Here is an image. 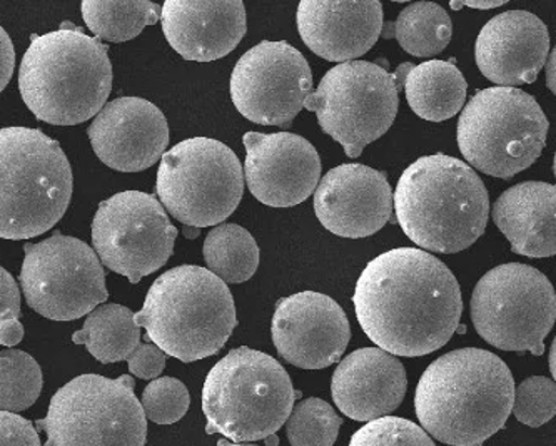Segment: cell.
<instances>
[{
  "label": "cell",
  "instance_id": "cell-1",
  "mask_svg": "<svg viewBox=\"0 0 556 446\" xmlns=\"http://www.w3.org/2000/svg\"><path fill=\"white\" fill-rule=\"evenodd\" d=\"M353 303L366 336L383 352L406 358L443 348L463 315L456 276L418 247H396L369 262Z\"/></svg>",
  "mask_w": 556,
  "mask_h": 446
},
{
  "label": "cell",
  "instance_id": "cell-2",
  "mask_svg": "<svg viewBox=\"0 0 556 446\" xmlns=\"http://www.w3.org/2000/svg\"><path fill=\"white\" fill-rule=\"evenodd\" d=\"M514 395V374L495 353L455 349L434 359L419 378L416 417L444 445L483 446L505 429Z\"/></svg>",
  "mask_w": 556,
  "mask_h": 446
},
{
  "label": "cell",
  "instance_id": "cell-3",
  "mask_svg": "<svg viewBox=\"0 0 556 446\" xmlns=\"http://www.w3.org/2000/svg\"><path fill=\"white\" fill-rule=\"evenodd\" d=\"M18 91L43 123L77 126L101 113L113 91L108 46L73 23L30 36L18 67Z\"/></svg>",
  "mask_w": 556,
  "mask_h": 446
},
{
  "label": "cell",
  "instance_id": "cell-4",
  "mask_svg": "<svg viewBox=\"0 0 556 446\" xmlns=\"http://www.w3.org/2000/svg\"><path fill=\"white\" fill-rule=\"evenodd\" d=\"M394 215L406 237L428 253L473 246L488 225L490 197L465 161L446 154L419 157L397 179Z\"/></svg>",
  "mask_w": 556,
  "mask_h": 446
},
{
  "label": "cell",
  "instance_id": "cell-5",
  "mask_svg": "<svg viewBox=\"0 0 556 446\" xmlns=\"http://www.w3.org/2000/svg\"><path fill=\"white\" fill-rule=\"evenodd\" d=\"M135 321L144 328L149 342L182 364L216 355L238 327L228 284L195 265L161 275L149 288Z\"/></svg>",
  "mask_w": 556,
  "mask_h": 446
},
{
  "label": "cell",
  "instance_id": "cell-6",
  "mask_svg": "<svg viewBox=\"0 0 556 446\" xmlns=\"http://www.w3.org/2000/svg\"><path fill=\"white\" fill-rule=\"evenodd\" d=\"M73 167L55 139L30 127L0 129V238L51 231L70 207Z\"/></svg>",
  "mask_w": 556,
  "mask_h": 446
},
{
  "label": "cell",
  "instance_id": "cell-7",
  "mask_svg": "<svg viewBox=\"0 0 556 446\" xmlns=\"http://www.w3.org/2000/svg\"><path fill=\"white\" fill-rule=\"evenodd\" d=\"M294 399L293 381L273 356L248 346L232 349L204 381L206 433L232 443L266 439L286 423Z\"/></svg>",
  "mask_w": 556,
  "mask_h": 446
},
{
  "label": "cell",
  "instance_id": "cell-8",
  "mask_svg": "<svg viewBox=\"0 0 556 446\" xmlns=\"http://www.w3.org/2000/svg\"><path fill=\"white\" fill-rule=\"evenodd\" d=\"M548 119L533 95L518 88H488L463 107L459 151L471 169L509 179L542 156Z\"/></svg>",
  "mask_w": 556,
  "mask_h": 446
},
{
  "label": "cell",
  "instance_id": "cell-9",
  "mask_svg": "<svg viewBox=\"0 0 556 446\" xmlns=\"http://www.w3.org/2000/svg\"><path fill=\"white\" fill-rule=\"evenodd\" d=\"M36 430L48 433L43 446H146L148 439V420L129 374L74 378L52 396Z\"/></svg>",
  "mask_w": 556,
  "mask_h": 446
},
{
  "label": "cell",
  "instance_id": "cell-10",
  "mask_svg": "<svg viewBox=\"0 0 556 446\" xmlns=\"http://www.w3.org/2000/svg\"><path fill=\"white\" fill-rule=\"evenodd\" d=\"M155 193L161 206L189 228H210L228 219L244 194V175L225 142L192 138L161 157Z\"/></svg>",
  "mask_w": 556,
  "mask_h": 446
},
{
  "label": "cell",
  "instance_id": "cell-11",
  "mask_svg": "<svg viewBox=\"0 0 556 446\" xmlns=\"http://www.w3.org/2000/svg\"><path fill=\"white\" fill-rule=\"evenodd\" d=\"M556 318L555 288L533 266H496L478 281L471 321L488 345L542 356Z\"/></svg>",
  "mask_w": 556,
  "mask_h": 446
},
{
  "label": "cell",
  "instance_id": "cell-12",
  "mask_svg": "<svg viewBox=\"0 0 556 446\" xmlns=\"http://www.w3.org/2000/svg\"><path fill=\"white\" fill-rule=\"evenodd\" d=\"M397 94L393 74L375 62L351 61L326 73L304 101V110L315 113L323 131L354 160L390 131L400 105Z\"/></svg>",
  "mask_w": 556,
  "mask_h": 446
},
{
  "label": "cell",
  "instance_id": "cell-13",
  "mask_svg": "<svg viewBox=\"0 0 556 446\" xmlns=\"http://www.w3.org/2000/svg\"><path fill=\"white\" fill-rule=\"evenodd\" d=\"M22 294L27 305L52 321H74L108 302L104 266L84 241L55 231L40 243L24 244Z\"/></svg>",
  "mask_w": 556,
  "mask_h": 446
},
{
  "label": "cell",
  "instance_id": "cell-14",
  "mask_svg": "<svg viewBox=\"0 0 556 446\" xmlns=\"http://www.w3.org/2000/svg\"><path fill=\"white\" fill-rule=\"evenodd\" d=\"M176 238L177 228L157 197L141 191H124L102 201L92 221L99 262L132 284L169 262Z\"/></svg>",
  "mask_w": 556,
  "mask_h": 446
},
{
  "label": "cell",
  "instance_id": "cell-15",
  "mask_svg": "<svg viewBox=\"0 0 556 446\" xmlns=\"http://www.w3.org/2000/svg\"><path fill=\"white\" fill-rule=\"evenodd\" d=\"M231 99L236 110L261 126H285L304 110L313 74L304 55L285 40H263L236 62Z\"/></svg>",
  "mask_w": 556,
  "mask_h": 446
},
{
  "label": "cell",
  "instance_id": "cell-16",
  "mask_svg": "<svg viewBox=\"0 0 556 446\" xmlns=\"http://www.w3.org/2000/svg\"><path fill=\"white\" fill-rule=\"evenodd\" d=\"M271 334L279 356L289 365L323 370L346 352L351 327L346 313L328 294L301 291L279 300Z\"/></svg>",
  "mask_w": 556,
  "mask_h": 446
},
{
  "label": "cell",
  "instance_id": "cell-17",
  "mask_svg": "<svg viewBox=\"0 0 556 446\" xmlns=\"http://www.w3.org/2000/svg\"><path fill=\"white\" fill-rule=\"evenodd\" d=\"M244 145V179L260 203L293 207L315 193L321 179V160L307 139L293 132H248Z\"/></svg>",
  "mask_w": 556,
  "mask_h": 446
},
{
  "label": "cell",
  "instance_id": "cell-18",
  "mask_svg": "<svg viewBox=\"0 0 556 446\" xmlns=\"http://www.w3.org/2000/svg\"><path fill=\"white\" fill-rule=\"evenodd\" d=\"M315 213L323 228L337 237H372L393 216V189L384 173L363 164H341L319 179Z\"/></svg>",
  "mask_w": 556,
  "mask_h": 446
},
{
  "label": "cell",
  "instance_id": "cell-19",
  "mask_svg": "<svg viewBox=\"0 0 556 446\" xmlns=\"http://www.w3.org/2000/svg\"><path fill=\"white\" fill-rule=\"evenodd\" d=\"M87 136L105 166L114 171L141 173L163 157L169 145V124L152 102L119 98L102 107Z\"/></svg>",
  "mask_w": 556,
  "mask_h": 446
},
{
  "label": "cell",
  "instance_id": "cell-20",
  "mask_svg": "<svg viewBox=\"0 0 556 446\" xmlns=\"http://www.w3.org/2000/svg\"><path fill=\"white\" fill-rule=\"evenodd\" d=\"M548 54V27L528 11L496 15L480 30L475 46L481 74L498 88L535 82Z\"/></svg>",
  "mask_w": 556,
  "mask_h": 446
},
{
  "label": "cell",
  "instance_id": "cell-21",
  "mask_svg": "<svg viewBox=\"0 0 556 446\" xmlns=\"http://www.w3.org/2000/svg\"><path fill=\"white\" fill-rule=\"evenodd\" d=\"M160 21L170 48L194 62L226 58L248 30L241 0H166Z\"/></svg>",
  "mask_w": 556,
  "mask_h": 446
},
{
  "label": "cell",
  "instance_id": "cell-22",
  "mask_svg": "<svg viewBox=\"0 0 556 446\" xmlns=\"http://www.w3.org/2000/svg\"><path fill=\"white\" fill-rule=\"evenodd\" d=\"M298 30L304 44L329 62H351L378 42L383 29V5L378 0H303Z\"/></svg>",
  "mask_w": 556,
  "mask_h": 446
},
{
  "label": "cell",
  "instance_id": "cell-23",
  "mask_svg": "<svg viewBox=\"0 0 556 446\" xmlns=\"http://www.w3.org/2000/svg\"><path fill=\"white\" fill-rule=\"evenodd\" d=\"M408 390L402 361L380 348L350 353L332 373L331 395L338 410L354 421L390 417Z\"/></svg>",
  "mask_w": 556,
  "mask_h": 446
},
{
  "label": "cell",
  "instance_id": "cell-24",
  "mask_svg": "<svg viewBox=\"0 0 556 446\" xmlns=\"http://www.w3.org/2000/svg\"><path fill=\"white\" fill-rule=\"evenodd\" d=\"M492 216L515 254L527 258L555 256V186L525 181L506 189L493 206Z\"/></svg>",
  "mask_w": 556,
  "mask_h": 446
},
{
  "label": "cell",
  "instance_id": "cell-25",
  "mask_svg": "<svg viewBox=\"0 0 556 446\" xmlns=\"http://www.w3.org/2000/svg\"><path fill=\"white\" fill-rule=\"evenodd\" d=\"M393 77L397 92L405 89L409 107L421 119L443 123L465 105L468 84L453 62L427 61L418 66L403 62Z\"/></svg>",
  "mask_w": 556,
  "mask_h": 446
},
{
  "label": "cell",
  "instance_id": "cell-26",
  "mask_svg": "<svg viewBox=\"0 0 556 446\" xmlns=\"http://www.w3.org/2000/svg\"><path fill=\"white\" fill-rule=\"evenodd\" d=\"M73 343L86 346L101 364H119L141 345V328L126 306L102 303L89 313L83 330L73 334Z\"/></svg>",
  "mask_w": 556,
  "mask_h": 446
},
{
  "label": "cell",
  "instance_id": "cell-27",
  "mask_svg": "<svg viewBox=\"0 0 556 446\" xmlns=\"http://www.w3.org/2000/svg\"><path fill=\"white\" fill-rule=\"evenodd\" d=\"M452 18L434 2H416L403 9L394 23L383 24V39H396L403 51L415 58H434L448 48Z\"/></svg>",
  "mask_w": 556,
  "mask_h": 446
},
{
  "label": "cell",
  "instance_id": "cell-28",
  "mask_svg": "<svg viewBox=\"0 0 556 446\" xmlns=\"http://www.w3.org/2000/svg\"><path fill=\"white\" fill-rule=\"evenodd\" d=\"M207 271L226 284L247 283L260 266V247L248 229L223 222L211 229L203 246Z\"/></svg>",
  "mask_w": 556,
  "mask_h": 446
},
{
  "label": "cell",
  "instance_id": "cell-29",
  "mask_svg": "<svg viewBox=\"0 0 556 446\" xmlns=\"http://www.w3.org/2000/svg\"><path fill=\"white\" fill-rule=\"evenodd\" d=\"M84 23L96 39L127 42L160 23L161 5L148 0H84Z\"/></svg>",
  "mask_w": 556,
  "mask_h": 446
},
{
  "label": "cell",
  "instance_id": "cell-30",
  "mask_svg": "<svg viewBox=\"0 0 556 446\" xmlns=\"http://www.w3.org/2000/svg\"><path fill=\"white\" fill-rule=\"evenodd\" d=\"M43 386L42 370L29 353L0 352V411L21 413L33 407Z\"/></svg>",
  "mask_w": 556,
  "mask_h": 446
},
{
  "label": "cell",
  "instance_id": "cell-31",
  "mask_svg": "<svg viewBox=\"0 0 556 446\" xmlns=\"http://www.w3.org/2000/svg\"><path fill=\"white\" fill-rule=\"evenodd\" d=\"M343 418L329 403L307 398L296 403L286 420L291 446H332L337 443Z\"/></svg>",
  "mask_w": 556,
  "mask_h": 446
},
{
  "label": "cell",
  "instance_id": "cell-32",
  "mask_svg": "<svg viewBox=\"0 0 556 446\" xmlns=\"http://www.w3.org/2000/svg\"><path fill=\"white\" fill-rule=\"evenodd\" d=\"M141 407L146 420L157 424H173L188 413L191 395L185 383L177 378H155L142 392Z\"/></svg>",
  "mask_w": 556,
  "mask_h": 446
},
{
  "label": "cell",
  "instance_id": "cell-33",
  "mask_svg": "<svg viewBox=\"0 0 556 446\" xmlns=\"http://www.w3.org/2000/svg\"><path fill=\"white\" fill-rule=\"evenodd\" d=\"M511 413L520 423L539 429L556 413L555 381L545 377H531L515 386Z\"/></svg>",
  "mask_w": 556,
  "mask_h": 446
},
{
  "label": "cell",
  "instance_id": "cell-34",
  "mask_svg": "<svg viewBox=\"0 0 556 446\" xmlns=\"http://www.w3.org/2000/svg\"><path fill=\"white\" fill-rule=\"evenodd\" d=\"M350 446H437L425 430L402 417L369 421L354 433Z\"/></svg>",
  "mask_w": 556,
  "mask_h": 446
},
{
  "label": "cell",
  "instance_id": "cell-35",
  "mask_svg": "<svg viewBox=\"0 0 556 446\" xmlns=\"http://www.w3.org/2000/svg\"><path fill=\"white\" fill-rule=\"evenodd\" d=\"M21 291L8 269L0 266V345H18L24 337L21 321Z\"/></svg>",
  "mask_w": 556,
  "mask_h": 446
},
{
  "label": "cell",
  "instance_id": "cell-36",
  "mask_svg": "<svg viewBox=\"0 0 556 446\" xmlns=\"http://www.w3.org/2000/svg\"><path fill=\"white\" fill-rule=\"evenodd\" d=\"M0 446H42L39 432L27 418L0 411Z\"/></svg>",
  "mask_w": 556,
  "mask_h": 446
},
{
  "label": "cell",
  "instance_id": "cell-37",
  "mask_svg": "<svg viewBox=\"0 0 556 446\" xmlns=\"http://www.w3.org/2000/svg\"><path fill=\"white\" fill-rule=\"evenodd\" d=\"M166 359L167 356L154 343H146L132 352V355L127 358V365H129L130 374H135L136 378L155 380L163 374Z\"/></svg>",
  "mask_w": 556,
  "mask_h": 446
},
{
  "label": "cell",
  "instance_id": "cell-38",
  "mask_svg": "<svg viewBox=\"0 0 556 446\" xmlns=\"http://www.w3.org/2000/svg\"><path fill=\"white\" fill-rule=\"evenodd\" d=\"M15 69V49L11 37L0 26V92L8 88Z\"/></svg>",
  "mask_w": 556,
  "mask_h": 446
},
{
  "label": "cell",
  "instance_id": "cell-39",
  "mask_svg": "<svg viewBox=\"0 0 556 446\" xmlns=\"http://www.w3.org/2000/svg\"><path fill=\"white\" fill-rule=\"evenodd\" d=\"M555 49L548 54V59L545 62L546 69V88L555 94L556 86H555V59H556Z\"/></svg>",
  "mask_w": 556,
  "mask_h": 446
},
{
  "label": "cell",
  "instance_id": "cell-40",
  "mask_svg": "<svg viewBox=\"0 0 556 446\" xmlns=\"http://www.w3.org/2000/svg\"><path fill=\"white\" fill-rule=\"evenodd\" d=\"M505 0H498V2H452L453 9L459 8H470V9H480V11H488V9L500 8V5H505Z\"/></svg>",
  "mask_w": 556,
  "mask_h": 446
},
{
  "label": "cell",
  "instance_id": "cell-41",
  "mask_svg": "<svg viewBox=\"0 0 556 446\" xmlns=\"http://www.w3.org/2000/svg\"><path fill=\"white\" fill-rule=\"evenodd\" d=\"M555 348L556 343H552V349H549V356H548V365H549V371H552V377H555L556 374V368H555Z\"/></svg>",
  "mask_w": 556,
  "mask_h": 446
},
{
  "label": "cell",
  "instance_id": "cell-42",
  "mask_svg": "<svg viewBox=\"0 0 556 446\" xmlns=\"http://www.w3.org/2000/svg\"><path fill=\"white\" fill-rule=\"evenodd\" d=\"M185 237L189 238V240H194V238L199 237V229L198 228H189V226H186Z\"/></svg>",
  "mask_w": 556,
  "mask_h": 446
},
{
  "label": "cell",
  "instance_id": "cell-43",
  "mask_svg": "<svg viewBox=\"0 0 556 446\" xmlns=\"http://www.w3.org/2000/svg\"><path fill=\"white\" fill-rule=\"evenodd\" d=\"M217 446H257V445H248V443H232L229 439L223 438L217 442Z\"/></svg>",
  "mask_w": 556,
  "mask_h": 446
},
{
  "label": "cell",
  "instance_id": "cell-44",
  "mask_svg": "<svg viewBox=\"0 0 556 446\" xmlns=\"http://www.w3.org/2000/svg\"><path fill=\"white\" fill-rule=\"evenodd\" d=\"M264 442H266V445L268 446H278L279 439L278 436L271 435L268 436V438L264 439Z\"/></svg>",
  "mask_w": 556,
  "mask_h": 446
}]
</instances>
